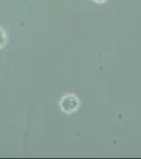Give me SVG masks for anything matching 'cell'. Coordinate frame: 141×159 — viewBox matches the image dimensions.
<instances>
[{
  "mask_svg": "<svg viewBox=\"0 0 141 159\" xmlns=\"http://www.w3.org/2000/svg\"><path fill=\"white\" fill-rule=\"evenodd\" d=\"M7 43V37H6V33L2 28H0V49L4 47Z\"/></svg>",
  "mask_w": 141,
  "mask_h": 159,
  "instance_id": "2",
  "label": "cell"
},
{
  "mask_svg": "<svg viewBox=\"0 0 141 159\" xmlns=\"http://www.w3.org/2000/svg\"><path fill=\"white\" fill-rule=\"evenodd\" d=\"M59 106H60L61 110L64 114H74L77 109L80 106V101H79L78 97H76L75 94H65L60 99L59 102Z\"/></svg>",
  "mask_w": 141,
  "mask_h": 159,
  "instance_id": "1",
  "label": "cell"
},
{
  "mask_svg": "<svg viewBox=\"0 0 141 159\" xmlns=\"http://www.w3.org/2000/svg\"><path fill=\"white\" fill-rule=\"evenodd\" d=\"M94 2H96V3H104V2L106 1V0H93Z\"/></svg>",
  "mask_w": 141,
  "mask_h": 159,
  "instance_id": "3",
  "label": "cell"
}]
</instances>
